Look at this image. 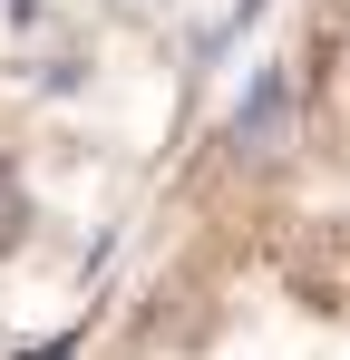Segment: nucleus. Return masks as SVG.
Instances as JSON below:
<instances>
[{
    "mask_svg": "<svg viewBox=\"0 0 350 360\" xmlns=\"http://www.w3.org/2000/svg\"><path fill=\"white\" fill-rule=\"evenodd\" d=\"M98 360H350V214L243 195L185 224Z\"/></svg>",
    "mask_w": 350,
    "mask_h": 360,
    "instance_id": "f257e3e1",
    "label": "nucleus"
}]
</instances>
